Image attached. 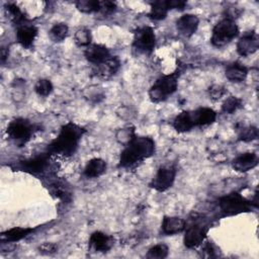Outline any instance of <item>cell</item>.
Returning a JSON list of instances; mask_svg holds the SVG:
<instances>
[{"label":"cell","instance_id":"obj_34","mask_svg":"<svg viewBox=\"0 0 259 259\" xmlns=\"http://www.w3.org/2000/svg\"><path fill=\"white\" fill-rule=\"evenodd\" d=\"M57 250H58V246L54 243H49V242L44 243L38 247V251L41 254H47V255L53 254V253L57 252Z\"/></svg>","mask_w":259,"mask_h":259},{"label":"cell","instance_id":"obj_23","mask_svg":"<svg viewBox=\"0 0 259 259\" xmlns=\"http://www.w3.org/2000/svg\"><path fill=\"white\" fill-rule=\"evenodd\" d=\"M34 228H12L9 229L1 234V241L2 242H17L29 234L33 233Z\"/></svg>","mask_w":259,"mask_h":259},{"label":"cell","instance_id":"obj_25","mask_svg":"<svg viewBox=\"0 0 259 259\" xmlns=\"http://www.w3.org/2000/svg\"><path fill=\"white\" fill-rule=\"evenodd\" d=\"M68 25L65 23H57L55 24L49 31V35L51 39L55 42L63 41L68 35Z\"/></svg>","mask_w":259,"mask_h":259},{"label":"cell","instance_id":"obj_4","mask_svg":"<svg viewBox=\"0 0 259 259\" xmlns=\"http://www.w3.org/2000/svg\"><path fill=\"white\" fill-rule=\"evenodd\" d=\"M239 34V27L231 18H224L212 28L210 41L212 46L221 48L231 42Z\"/></svg>","mask_w":259,"mask_h":259},{"label":"cell","instance_id":"obj_30","mask_svg":"<svg viewBox=\"0 0 259 259\" xmlns=\"http://www.w3.org/2000/svg\"><path fill=\"white\" fill-rule=\"evenodd\" d=\"M53 88L54 87H53L52 82L50 80H48V79H39L36 82L35 86H34L35 92L39 96H44V97L50 95L52 93V91H53Z\"/></svg>","mask_w":259,"mask_h":259},{"label":"cell","instance_id":"obj_22","mask_svg":"<svg viewBox=\"0 0 259 259\" xmlns=\"http://www.w3.org/2000/svg\"><path fill=\"white\" fill-rule=\"evenodd\" d=\"M106 171V162L100 158L91 159L85 166L83 174L87 178H96Z\"/></svg>","mask_w":259,"mask_h":259},{"label":"cell","instance_id":"obj_21","mask_svg":"<svg viewBox=\"0 0 259 259\" xmlns=\"http://www.w3.org/2000/svg\"><path fill=\"white\" fill-rule=\"evenodd\" d=\"M173 127L178 133H186L189 132L192 127H194V120L192 116V111H182L177 114L172 122Z\"/></svg>","mask_w":259,"mask_h":259},{"label":"cell","instance_id":"obj_18","mask_svg":"<svg viewBox=\"0 0 259 259\" xmlns=\"http://www.w3.org/2000/svg\"><path fill=\"white\" fill-rule=\"evenodd\" d=\"M161 228L164 234L175 235L185 230L186 223L179 217H164Z\"/></svg>","mask_w":259,"mask_h":259},{"label":"cell","instance_id":"obj_6","mask_svg":"<svg viewBox=\"0 0 259 259\" xmlns=\"http://www.w3.org/2000/svg\"><path fill=\"white\" fill-rule=\"evenodd\" d=\"M219 206L226 215H235L249 211L252 202L239 192H232L220 198Z\"/></svg>","mask_w":259,"mask_h":259},{"label":"cell","instance_id":"obj_29","mask_svg":"<svg viewBox=\"0 0 259 259\" xmlns=\"http://www.w3.org/2000/svg\"><path fill=\"white\" fill-rule=\"evenodd\" d=\"M169 249L165 244H157L151 247L147 253V257L150 259H163L167 257Z\"/></svg>","mask_w":259,"mask_h":259},{"label":"cell","instance_id":"obj_31","mask_svg":"<svg viewBox=\"0 0 259 259\" xmlns=\"http://www.w3.org/2000/svg\"><path fill=\"white\" fill-rule=\"evenodd\" d=\"M258 138V130L255 126H243L239 130V140L250 142Z\"/></svg>","mask_w":259,"mask_h":259},{"label":"cell","instance_id":"obj_36","mask_svg":"<svg viewBox=\"0 0 259 259\" xmlns=\"http://www.w3.org/2000/svg\"><path fill=\"white\" fill-rule=\"evenodd\" d=\"M167 3H168V7L170 10L171 9L182 10L187 5V3L182 0H167Z\"/></svg>","mask_w":259,"mask_h":259},{"label":"cell","instance_id":"obj_19","mask_svg":"<svg viewBox=\"0 0 259 259\" xmlns=\"http://www.w3.org/2000/svg\"><path fill=\"white\" fill-rule=\"evenodd\" d=\"M192 116L195 126L209 125L215 121L217 112L208 107H200L192 111Z\"/></svg>","mask_w":259,"mask_h":259},{"label":"cell","instance_id":"obj_3","mask_svg":"<svg viewBox=\"0 0 259 259\" xmlns=\"http://www.w3.org/2000/svg\"><path fill=\"white\" fill-rule=\"evenodd\" d=\"M181 74V69L177 68L173 73L164 75L156 80L149 90V97L153 102H161L172 95L178 85V79Z\"/></svg>","mask_w":259,"mask_h":259},{"label":"cell","instance_id":"obj_24","mask_svg":"<svg viewBox=\"0 0 259 259\" xmlns=\"http://www.w3.org/2000/svg\"><path fill=\"white\" fill-rule=\"evenodd\" d=\"M169 10L170 9L166 0L154 1L151 3V10L148 16L154 20H162L167 16Z\"/></svg>","mask_w":259,"mask_h":259},{"label":"cell","instance_id":"obj_1","mask_svg":"<svg viewBox=\"0 0 259 259\" xmlns=\"http://www.w3.org/2000/svg\"><path fill=\"white\" fill-rule=\"evenodd\" d=\"M85 132L86 130L84 127L73 121L66 123L61 127L57 138L48 146L47 153L63 157L72 156L76 152Z\"/></svg>","mask_w":259,"mask_h":259},{"label":"cell","instance_id":"obj_5","mask_svg":"<svg viewBox=\"0 0 259 259\" xmlns=\"http://www.w3.org/2000/svg\"><path fill=\"white\" fill-rule=\"evenodd\" d=\"M34 133V125L26 118L18 117L11 120L7 126L6 134L8 138L16 145H25Z\"/></svg>","mask_w":259,"mask_h":259},{"label":"cell","instance_id":"obj_11","mask_svg":"<svg viewBox=\"0 0 259 259\" xmlns=\"http://www.w3.org/2000/svg\"><path fill=\"white\" fill-rule=\"evenodd\" d=\"M50 156L51 155L49 153H42L40 155L29 158L27 160L21 161L19 164V168L22 171H25V172H28L31 174L41 173L49 166Z\"/></svg>","mask_w":259,"mask_h":259},{"label":"cell","instance_id":"obj_32","mask_svg":"<svg viewBox=\"0 0 259 259\" xmlns=\"http://www.w3.org/2000/svg\"><path fill=\"white\" fill-rule=\"evenodd\" d=\"M226 93H227V89L222 85L214 84L208 88V95L212 100L221 99Z\"/></svg>","mask_w":259,"mask_h":259},{"label":"cell","instance_id":"obj_10","mask_svg":"<svg viewBox=\"0 0 259 259\" xmlns=\"http://www.w3.org/2000/svg\"><path fill=\"white\" fill-rule=\"evenodd\" d=\"M259 47L258 35L254 30L246 31L237 42V52L240 56L247 57L254 54Z\"/></svg>","mask_w":259,"mask_h":259},{"label":"cell","instance_id":"obj_27","mask_svg":"<svg viewBox=\"0 0 259 259\" xmlns=\"http://www.w3.org/2000/svg\"><path fill=\"white\" fill-rule=\"evenodd\" d=\"M243 101L241 98L237 96L228 97L222 104V111L228 114H232L242 107Z\"/></svg>","mask_w":259,"mask_h":259},{"label":"cell","instance_id":"obj_16","mask_svg":"<svg viewBox=\"0 0 259 259\" xmlns=\"http://www.w3.org/2000/svg\"><path fill=\"white\" fill-rule=\"evenodd\" d=\"M258 164V156L255 153H244L232 162V167L238 172H247Z\"/></svg>","mask_w":259,"mask_h":259},{"label":"cell","instance_id":"obj_14","mask_svg":"<svg viewBox=\"0 0 259 259\" xmlns=\"http://www.w3.org/2000/svg\"><path fill=\"white\" fill-rule=\"evenodd\" d=\"M199 24V19L194 14H184L176 21V28L180 34L185 37H190L195 33Z\"/></svg>","mask_w":259,"mask_h":259},{"label":"cell","instance_id":"obj_12","mask_svg":"<svg viewBox=\"0 0 259 259\" xmlns=\"http://www.w3.org/2000/svg\"><path fill=\"white\" fill-rule=\"evenodd\" d=\"M114 244V239L103 232L96 231L89 238V249L93 252H107Z\"/></svg>","mask_w":259,"mask_h":259},{"label":"cell","instance_id":"obj_7","mask_svg":"<svg viewBox=\"0 0 259 259\" xmlns=\"http://www.w3.org/2000/svg\"><path fill=\"white\" fill-rule=\"evenodd\" d=\"M156 45V35L151 26H142L135 31L133 46L141 53L151 54Z\"/></svg>","mask_w":259,"mask_h":259},{"label":"cell","instance_id":"obj_8","mask_svg":"<svg viewBox=\"0 0 259 259\" xmlns=\"http://www.w3.org/2000/svg\"><path fill=\"white\" fill-rule=\"evenodd\" d=\"M176 173H177V170L172 165L160 167L157 174L152 179L150 183V187L154 188L159 192L166 191L173 185L175 181Z\"/></svg>","mask_w":259,"mask_h":259},{"label":"cell","instance_id":"obj_15","mask_svg":"<svg viewBox=\"0 0 259 259\" xmlns=\"http://www.w3.org/2000/svg\"><path fill=\"white\" fill-rule=\"evenodd\" d=\"M37 27L32 24L25 23L20 26H17L16 29V39L18 44L24 49H28L32 46L36 35H37Z\"/></svg>","mask_w":259,"mask_h":259},{"label":"cell","instance_id":"obj_26","mask_svg":"<svg viewBox=\"0 0 259 259\" xmlns=\"http://www.w3.org/2000/svg\"><path fill=\"white\" fill-rule=\"evenodd\" d=\"M75 4L77 9L83 13L100 12L101 9V1L97 0H79Z\"/></svg>","mask_w":259,"mask_h":259},{"label":"cell","instance_id":"obj_28","mask_svg":"<svg viewBox=\"0 0 259 259\" xmlns=\"http://www.w3.org/2000/svg\"><path fill=\"white\" fill-rule=\"evenodd\" d=\"M74 39H75V42L77 46L88 47L89 45H91V39H92L91 31L88 28L81 27L75 32Z\"/></svg>","mask_w":259,"mask_h":259},{"label":"cell","instance_id":"obj_17","mask_svg":"<svg viewBox=\"0 0 259 259\" xmlns=\"http://www.w3.org/2000/svg\"><path fill=\"white\" fill-rule=\"evenodd\" d=\"M120 62L117 57H110L100 65L96 66V76L101 79H108L112 77L119 69Z\"/></svg>","mask_w":259,"mask_h":259},{"label":"cell","instance_id":"obj_35","mask_svg":"<svg viewBox=\"0 0 259 259\" xmlns=\"http://www.w3.org/2000/svg\"><path fill=\"white\" fill-rule=\"evenodd\" d=\"M116 8V5L114 2L111 1H102L101 2V9L100 12H102L103 14H110L112 13Z\"/></svg>","mask_w":259,"mask_h":259},{"label":"cell","instance_id":"obj_20","mask_svg":"<svg viewBox=\"0 0 259 259\" xmlns=\"http://www.w3.org/2000/svg\"><path fill=\"white\" fill-rule=\"evenodd\" d=\"M226 77L231 82H242L248 75V68L239 62H234L227 66Z\"/></svg>","mask_w":259,"mask_h":259},{"label":"cell","instance_id":"obj_2","mask_svg":"<svg viewBox=\"0 0 259 259\" xmlns=\"http://www.w3.org/2000/svg\"><path fill=\"white\" fill-rule=\"evenodd\" d=\"M155 153V142L149 137L134 138L125 145L120 153L118 166L122 168H130L143 162L145 159L151 157Z\"/></svg>","mask_w":259,"mask_h":259},{"label":"cell","instance_id":"obj_9","mask_svg":"<svg viewBox=\"0 0 259 259\" xmlns=\"http://www.w3.org/2000/svg\"><path fill=\"white\" fill-rule=\"evenodd\" d=\"M185 230L183 242L185 247L191 249L199 246L205 240L208 227L201 223H194L185 228Z\"/></svg>","mask_w":259,"mask_h":259},{"label":"cell","instance_id":"obj_13","mask_svg":"<svg viewBox=\"0 0 259 259\" xmlns=\"http://www.w3.org/2000/svg\"><path fill=\"white\" fill-rule=\"evenodd\" d=\"M84 56L89 63L95 66L100 65L101 63H103L111 57L108 49L105 46L99 44H91L88 47H86Z\"/></svg>","mask_w":259,"mask_h":259},{"label":"cell","instance_id":"obj_33","mask_svg":"<svg viewBox=\"0 0 259 259\" xmlns=\"http://www.w3.org/2000/svg\"><path fill=\"white\" fill-rule=\"evenodd\" d=\"M135 136V131L132 128H122L117 134V140H119L122 144H127Z\"/></svg>","mask_w":259,"mask_h":259}]
</instances>
